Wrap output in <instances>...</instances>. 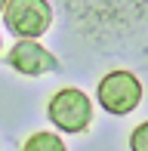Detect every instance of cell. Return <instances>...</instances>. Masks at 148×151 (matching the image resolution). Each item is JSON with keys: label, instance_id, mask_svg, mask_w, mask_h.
Masks as SVG:
<instances>
[{"label": "cell", "instance_id": "obj_1", "mask_svg": "<svg viewBox=\"0 0 148 151\" xmlns=\"http://www.w3.org/2000/svg\"><path fill=\"white\" fill-rule=\"evenodd\" d=\"M46 114H50V123L59 129V133H83L93 123V102L90 96L77 86H62L46 105Z\"/></svg>", "mask_w": 148, "mask_h": 151}, {"label": "cell", "instance_id": "obj_2", "mask_svg": "<svg viewBox=\"0 0 148 151\" xmlns=\"http://www.w3.org/2000/svg\"><path fill=\"white\" fill-rule=\"evenodd\" d=\"M96 99L108 114H130L142 102V83H139V77L133 71H124V68L120 71H108L99 80Z\"/></svg>", "mask_w": 148, "mask_h": 151}, {"label": "cell", "instance_id": "obj_3", "mask_svg": "<svg viewBox=\"0 0 148 151\" xmlns=\"http://www.w3.org/2000/svg\"><path fill=\"white\" fill-rule=\"evenodd\" d=\"M3 22L6 31L16 34L19 40H37L52 22V6L43 0H6Z\"/></svg>", "mask_w": 148, "mask_h": 151}, {"label": "cell", "instance_id": "obj_4", "mask_svg": "<svg viewBox=\"0 0 148 151\" xmlns=\"http://www.w3.org/2000/svg\"><path fill=\"white\" fill-rule=\"evenodd\" d=\"M6 65H9L12 71L25 74V77H40V74H46V71H56L59 62L43 43H37V40H16V43L9 46V52H6Z\"/></svg>", "mask_w": 148, "mask_h": 151}, {"label": "cell", "instance_id": "obj_5", "mask_svg": "<svg viewBox=\"0 0 148 151\" xmlns=\"http://www.w3.org/2000/svg\"><path fill=\"white\" fill-rule=\"evenodd\" d=\"M22 151H68L59 133H31L25 139Z\"/></svg>", "mask_w": 148, "mask_h": 151}, {"label": "cell", "instance_id": "obj_6", "mask_svg": "<svg viewBox=\"0 0 148 151\" xmlns=\"http://www.w3.org/2000/svg\"><path fill=\"white\" fill-rule=\"evenodd\" d=\"M130 151H148V120H142L130 133Z\"/></svg>", "mask_w": 148, "mask_h": 151}, {"label": "cell", "instance_id": "obj_7", "mask_svg": "<svg viewBox=\"0 0 148 151\" xmlns=\"http://www.w3.org/2000/svg\"><path fill=\"white\" fill-rule=\"evenodd\" d=\"M3 9H6V0H0V12H3Z\"/></svg>", "mask_w": 148, "mask_h": 151}, {"label": "cell", "instance_id": "obj_8", "mask_svg": "<svg viewBox=\"0 0 148 151\" xmlns=\"http://www.w3.org/2000/svg\"><path fill=\"white\" fill-rule=\"evenodd\" d=\"M0 46H3V37H0Z\"/></svg>", "mask_w": 148, "mask_h": 151}]
</instances>
